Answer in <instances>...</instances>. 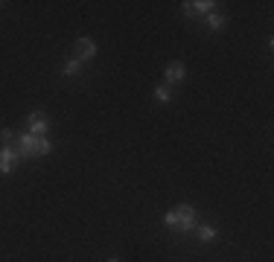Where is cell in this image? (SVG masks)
<instances>
[{
  "label": "cell",
  "mask_w": 274,
  "mask_h": 262,
  "mask_svg": "<svg viewBox=\"0 0 274 262\" xmlns=\"http://www.w3.org/2000/svg\"><path fill=\"white\" fill-rule=\"evenodd\" d=\"M172 213H175V230H192V227H195V210H192L190 204L172 210Z\"/></svg>",
  "instance_id": "obj_1"
},
{
  "label": "cell",
  "mask_w": 274,
  "mask_h": 262,
  "mask_svg": "<svg viewBox=\"0 0 274 262\" xmlns=\"http://www.w3.org/2000/svg\"><path fill=\"white\" fill-rule=\"evenodd\" d=\"M47 128H50V120H47L44 114L35 111V114L29 117V134H32V137H44V134H47Z\"/></svg>",
  "instance_id": "obj_2"
},
{
  "label": "cell",
  "mask_w": 274,
  "mask_h": 262,
  "mask_svg": "<svg viewBox=\"0 0 274 262\" xmlns=\"http://www.w3.org/2000/svg\"><path fill=\"white\" fill-rule=\"evenodd\" d=\"M18 157H21V154L15 152V149H6V146H3V149H0V172L9 175L15 169V163H18Z\"/></svg>",
  "instance_id": "obj_3"
},
{
  "label": "cell",
  "mask_w": 274,
  "mask_h": 262,
  "mask_svg": "<svg viewBox=\"0 0 274 262\" xmlns=\"http://www.w3.org/2000/svg\"><path fill=\"white\" fill-rule=\"evenodd\" d=\"M76 53H79L82 61H88V58H94L96 55V44L91 41V38H79V41H76Z\"/></svg>",
  "instance_id": "obj_4"
},
{
  "label": "cell",
  "mask_w": 274,
  "mask_h": 262,
  "mask_svg": "<svg viewBox=\"0 0 274 262\" xmlns=\"http://www.w3.org/2000/svg\"><path fill=\"white\" fill-rule=\"evenodd\" d=\"M181 79H184V64L181 61H172L166 67V82H181Z\"/></svg>",
  "instance_id": "obj_5"
},
{
  "label": "cell",
  "mask_w": 274,
  "mask_h": 262,
  "mask_svg": "<svg viewBox=\"0 0 274 262\" xmlns=\"http://www.w3.org/2000/svg\"><path fill=\"white\" fill-rule=\"evenodd\" d=\"M50 143H47V137H35V143H32V154H50Z\"/></svg>",
  "instance_id": "obj_6"
},
{
  "label": "cell",
  "mask_w": 274,
  "mask_h": 262,
  "mask_svg": "<svg viewBox=\"0 0 274 262\" xmlns=\"http://www.w3.org/2000/svg\"><path fill=\"white\" fill-rule=\"evenodd\" d=\"M225 27V18H222V15H207V29H222Z\"/></svg>",
  "instance_id": "obj_7"
},
{
  "label": "cell",
  "mask_w": 274,
  "mask_h": 262,
  "mask_svg": "<svg viewBox=\"0 0 274 262\" xmlns=\"http://www.w3.org/2000/svg\"><path fill=\"white\" fill-rule=\"evenodd\" d=\"M0 143H6V149L18 146V134L15 131H0Z\"/></svg>",
  "instance_id": "obj_8"
},
{
  "label": "cell",
  "mask_w": 274,
  "mask_h": 262,
  "mask_svg": "<svg viewBox=\"0 0 274 262\" xmlns=\"http://www.w3.org/2000/svg\"><path fill=\"white\" fill-rule=\"evenodd\" d=\"M213 6H216L213 0H198V3H192V9H195V15H198V12L210 15V9H213Z\"/></svg>",
  "instance_id": "obj_9"
},
{
  "label": "cell",
  "mask_w": 274,
  "mask_h": 262,
  "mask_svg": "<svg viewBox=\"0 0 274 262\" xmlns=\"http://www.w3.org/2000/svg\"><path fill=\"white\" fill-rule=\"evenodd\" d=\"M79 70H82V61H79V58H70L67 64H64V73H67V76H73V73H79Z\"/></svg>",
  "instance_id": "obj_10"
},
{
  "label": "cell",
  "mask_w": 274,
  "mask_h": 262,
  "mask_svg": "<svg viewBox=\"0 0 274 262\" xmlns=\"http://www.w3.org/2000/svg\"><path fill=\"white\" fill-rule=\"evenodd\" d=\"M198 239H201V242H213V239H216V230H213V227H198Z\"/></svg>",
  "instance_id": "obj_11"
},
{
  "label": "cell",
  "mask_w": 274,
  "mask_h": 262,
  "mask_svg": "<svg viewBox=\"0 0 274 262\" xmlns=\"http://www.w3.org/2000/svg\"><path fill=\"white\" fill-rule=\"evenodd\" d=\"M155 99H158V102H169V91H166V88H158V91H155Z\"/></svg>",
  "instance_id": "obj_12"
},
{
  "label": "cell",
  "mask_w": 274,
  "mask_h": 262,
  "mask_svg": "<svg viewBox=\"0 0 274 262\" xmlns=\"http://www.w3.org/2000/svg\"><path fill=\"white\" fill-rule=\"evenodd\" d=\"M184 15H187V18H195V9H192V3H184Z\"/></svg>",
  "instance_id": "obj_13"
},
{
  "label": "cell",
  "mask_w": 274,
  "mask_h": 262,
  "mask_svg": "<svg viewBox=\"0 0 274 262\" xmlns=\"http://www.w3.org/2000/svg\"><path fill=\"white\" fill-rule=\"evenodd\" d=\"M111 262H117V259H111Z\"/></svg>",
  "instance_id": "obj_14"
}]
</instances>
